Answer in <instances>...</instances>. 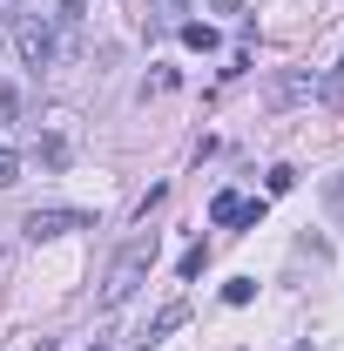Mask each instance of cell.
I'll use <instances>...</instances> for the list:
<instances>
[{"instance_id": "52a82bcc", "label": "cell", "mask_w": 344, "mask_h": 351, "mask_svg": "<svg viewBox=\"0 0 344 351\" xmlns=\"http://www.w3.org/2000/svg\"><path fill=\"white\" fill-rule=\"evenodd\" d=\"M317 95H324V108H338V101H344V61L324 75V88H317Z\"/></svg>"}, {"instance_id": "9c48e42d", "label": "cell", "mask_w": 344, "mask_h": 351, "mask_svg": "<svg viewBox=\"0 0 344 351\" xmlns=\"http://www.w3.org/2000/svg\"><path fill=\"white\" fill-rule=\"evenodd\" d=\"M297 95H310V75H284L277 82V101H297Z\"/></svg>"}, {"instance_id": "8992f818", "label": "cell", "mask_w": 344, "mask_h": 351, "mask_svg": "<svg viewBox=\"0 0 344 351\" xmlns=\"http://www.w3.org/2000/svg\"><path fill=\"white\" fill-rule=\"evenodd\" d=\"M41 169H68V135H41Z\"/></svg>"}, {"instance_id": "ba28073f", "label": "cell", "mask_w": 344, "mask_h": 351, "mask_svg": "<svg viewBox=\"0 0 344 351\" xmlns=\"http://www.w3.org/2000/svg\"><path fill=\"white\" fill-rule=\"evenodd\" d=\"M203 263H210V243H196V250H182V263H175V270H182V277H203Z\"/></svg>"}, {"instance_id": "3957f363", "label": "cell", "mask_w": 344, "mask_h": 351, "mask_svg": "<svg viewBox=\"0 0 344 351\" xmlns=\"http://www.w3.org/2000/svg\"><path fill=\"white\" fill-rule=\"evenodd\" d=\"M68 230H88V210H27V223H21V237H27V243L68 237Z\"/></svg>"}, {"instance_id": "7a4b0ae2", "label": "cell", "mask_w": 344, "mask_h": 351, "mask_svg": "<svg viewBox=\"0 0 344 351\" xmlns=\"http://www.w3.org/2000/svg\"><path fill=\"white\" fill-rule=\"evenodd\" d=\"M14 47L27 68H54L61 61V34H54V14H14Z\"/></svg>"}, {"instance_id": "8fae6325", "label": "cell", "mask_w": 344, "mask_h": 351, "mask_svg": "<svg viewBox=\"0 0 344 351\" xmlns=\"http://www.w3.org/2000/svg\"><path fill=\"white\" fill-rule=\"evenodd\" d=\"M324 203H331V217L344 223V176H331V182H324Z\"/></svg>"}, {"instance_id": "4fadbf2b", "label": "cell", "mask_w": 344, "mask_h": 351, "mask_svg": "<svg viewBox=\"0 0 344 351\" xmlns=\"http://www.w3.org/2000/svg\"><path fill=\"white\" fill-rule=\"evenodd\" d=\"M291 182H297V169H291V162H277V169H270V196H284Z\"/></svg>"}, {"instance_id": "5bb4252c", "label": "cell", "mask_w": 344, "mask_h": 351, "mask_svg": "<svg viewBox=\"0 0 344 351\" xmlns=\"http://www.w3.org/2000/svg\"><path fill=\"white\" fill-rule=\"evenodd\" d=\"M14 182H21V162H14V156L0 149V189H14Z\"/></svg>"}, {"instance_id": "7c38bea8", "label": "cell", "mask_w": 344, "mask_h": 351, "mask_svg": "<svg viewBox=\"0 0 344 351\" xmlns=\"http://www.w3.org/2000/svg\"><path fill=\"white\" fill-rule=\"evenodd\" d=\"M0 115H7V122L21 115V88H14V82H0Z\"/></svg>"}, {"instance_id": "6da1fadb", "label": "cell", "mask_w": 344, "mask_h": 351, "mask_svg": "<svg viewBox=\"0 0 344 351\" xmlns=\"http://www.w3.org/2000/svg\"><path fill=\"white\" fill-rule=\"evenodd\" d=\"M156 270V230H142V237H129V250L108 263V277H101V311L129 304L135 291H142V277Z\"/></svg>"}, {"instance_id": "9a60e30c", "label": "cell", "mask_w": 344, "mask_h": 351, "mask_svg": "<svg viewBox=\"0 0 344 351\" xmlns=\"http://www.w3.org/2000/svg\"><path fill=\"white\" fill-rule=\"evenodd\" d=\"M82 14H88V0H61V21H68V27H75Z\"/></svg>"}, {"instance_id": "5b68a950", "label": "cell", "mask_w": 344, "mask_h": 351, "mask_svg": "<svg viewBox=\"0 0 344 351\" xmlns=\"http://www.w3.org/2000/svg\"><path fill=\"white\" fill-rule=\"evenodd\" d=\"M175 34H182V47H196V54H216V41H223V34H216L210 21H182Z\"/></svg>"}, {"instance_id": "30bf717a", "label": "cell", "mask_w": 344, "mask_h": 351, "mask_svg": "<svg viewBox=\"0 0 344 351\" xmlns=\"http://www.w3.org/2000/svg\"><path fill=\"white\" fill-rule=\"evenodd\" d=\"M250 298H257V284H250V277H236V284H223V304H250Z\"/></svg>"}, {"instance_id": "2e32d148", "label": "cell", "mask_w": 344, "mask_h": 351, "mask_svg": "<svg viewBox=\"0 0 344 351\" xmlns=\"http://www.w3.org/2000/svg\"><path fill=\"white\" fill-rule=\"evenodd\" d=\"M88 351H115V345H88Z\"/></svg>"}, {"instance_id": "277c9868", "label": "cell", "mask_w": 344, "mask_h": 351, "mask_svg": "<svg viewBox=\"0 0 344 351\" xmlns=\"http://www.w3.org/2000/svg\"><path fill=\"white\" fill-rule=\"evenodd\" d=\"M182 324H189V298L162 304L156 317H149V324H142V331H135V345H162V338H169V331H182Z\"/></svg>"}]
</instances>
